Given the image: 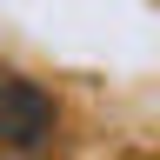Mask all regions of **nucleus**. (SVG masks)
Instances as JSON below:
<instances>
[{
    "label": "nucleus",
    "instance_id": "f257e3e1",
    "mask_svg": "<svg viewBox=\"0 0 160 160\" xmlns=\"http://www.w3.org/2000/svg\"><path fill=\"white\" fill-rule=\"evenodd\" d=\"M53 127H60V107H53V93L40 87V80L0 73V147L33 153V147L53 140Z\"/></svg>",
    "mask_w": 160,
    "mask_h": 160
}]
</instances>
